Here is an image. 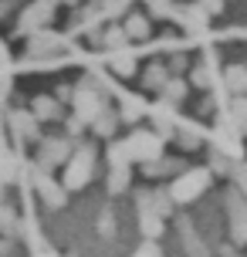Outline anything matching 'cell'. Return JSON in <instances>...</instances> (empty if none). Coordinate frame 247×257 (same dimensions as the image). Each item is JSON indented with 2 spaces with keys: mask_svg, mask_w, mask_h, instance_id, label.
<instances>
[{
  "mask_svg": "<svg viewBox=\"0 0 247 257\" xmlns=\"http://www.w3.org/2000/svg\"><path fill=\"white\" fill-rule=\"evenodd\" d=\"M91 173H95V149L91 146H78L75 153L68 156L65 173H61V186L65 190H85L91 183Z\"/></svg>",
  "mask_w": 247,
  "mask_h": 257,
  "instance_id": "6da1fadb",
  "label": "cell"
},
{
  "mask_svg": "<svg viewBox=\"0 0 247 257\" xmlns=\"http://www.w3.org/2000/svg\"><path fill=\"white\" fill-rule=\"evenodd\" d=\"M210 190V169H183L176 180L169 183V200L173 203H193L196 196Z\"/></svg>",
  "mask_w": 247,
  "mask_h": 257,
  "instance_id": "7a4b0ae2",
  "label": "cell"
},
{
  "mask_svg": "<svg viewBox=\"0 0 247 257\" xmlns=\"http://www.w3.org/2000/svg\"><path fill=\"white\" fill-rule=\"evenodd\" d=\"M126 149H129L132 163H153V159L163 156V139L156 132H132L126 139Z\"/></svg>",
  "mask_w": 247,
  "mask_h": 257,
  "instance_id": "3957f363",
  "label": "cell"
},
{
  "mask_svg": "<svg viewBox=\"0 0 247 257\" xmlns=\"http://www.w3.org/2000/svg\"><path fill=\"white\" fill-rule=\"evenodd\" d=\"M68 156H71V142L61 139V136L38 142V169H44V173L61 166V163H68Z\"/></svg>",
  "mask_w": 247,
  "mask_h": 257,
  "instance_id": "277c9868",
  "label": "cell"
},
{
  "mask_svg": "<svg viewBox=\"0 0 247 257\" xmlns=\"http://www.w3.org/2000/svg\"><path fill=\"white\" fill-rule=\"evenodd\" d=\"M71 105H75V118H81L85 125H91V122L105 112V98L91 88H78L71 95Z\"/></svg>",
  "mask_w": 247,
  "mask_h": 257,
  "instance_id": "5b68a950",
  "label": "cell"
},
{
  "mask_svg": "<svg viewBox=\"0 0 247 257\" xmlns=\"http://www.w3.org/2000/svg\"><path fill=\"white\" fill-rule=\"evenodd\" d=\"M34 190L41 193V200L51 206V210H61V206L68 203V190L61 183H54L44 169H34Z\"/></svg>",
  "mask_w": 247,
  "mask_h": 257,
  "instance_id": "8992f818",
  "label": "cell"
},
{
  "mask_svg": "<svg viewBox=\"0 0 247 257\" xmlns=\"http://www.w3.org/2000/svg\"><path fill=\"white\" fill-rule=\"evenodd\" d=\"M163 227H166V220L153 210L149 193H139V230H143L149 240H156V237H163Z\"/></svg>",
  "mask_w": 247,
  "mask_h": 257,
  "instance_id": "52a82bcc",
  "label": "cell"
},
{
  "mask_svg": "<svg viewBox=\"0 0 247 257\" xmlns=\"http://www.w3.org/2000/svg\"><path fill=\"white\" fill-rule=\"evenodd\" d=\"M11 125H14V136H17L21 142H31V146H38V142H41L38 118L31 115V112H14V115H11Z\"/></svg>",
  "mask_w": 247,
  "mask_h": 257,
  "instance_id": "ba28073f",
  "label": "cell"
},
{
  "mask_svg": "<svg viewBox=\"0 0 247 257\" xmlns=\"http://www.w3.org/2000/svg\"><path fill=\"white\" fill-rule=\"evenodd\" d=\"M31 115L38 118V122H54V118H61V105H58V98L38 95V98L31 102Z\"/></svg>",
  "mask_w": 247,
  "mask_h": 257,
  "instance_id": "9c48e42d",
  "label": "cell"
},
{
  "mask_svg": "<svg viewBox=\"0 0 247 257\" xmlns=\"http://www.w3.org/2000/svg\"><path fill=\"white\" fill-rule=\"evenodd\" d=\"M129 166H108V193H122L129 186Z\"/></svg>",
  "mask_w": 247,
  "mask_h": 257,
  "instance_id": "30bf717a",
  "label": "cell"
},
{
  "mask_svg": "<svg viewBox=\"0 0 247 257\" xmlns=\"http://www.w3.org/2000/svg\"><path fill=\"white\" fill-rule=\"evenodd\" d=\"M230 125H234V132H240V136L247 132V98H237V102L230 105Z\"/></svg>",
  "mask_w": 247,
  "mask_h": 257,
  "instance_id": "8fae6325",
  "label": "cell"
},
{
  "mask_svg": "<svg viewBox=\"0 0 247 257\" xmlns=\"http://www.w3.org/2000/svg\"><path fill=\"white\" fill-rule=\"evenodd\" d=\"M149 200H153V210H156V213H159L163 220H166V217H173V200H169V193H166V190L149 193Z\"/></svg>",
  "mask_w": 247,
  "mask_h": 257,
  "instance_id": "7c38bea8",
  "label": "cell"
},
{
  "mask_svg": "<svg viewBox=\"0 0 247 257\" xmlns=\"http://www.w3.org/2000/svg\"><path fill=\"white\" fill-rule=\"evenodd\" d=\"M91 128H95V136H102V139H108V136L115 132V115H112V112L105 108L102 115H98L95 122H91Z\"/></svg>",
  "mask_w": 247,
  "mask_h": 257,
  "instance_id": "4fadbf2b",
  "label": "cell"
},
{
  "mask_svg": "<svg viewBox=\"0 0 247 257\" xmlns=\"http://www.w3.org/2000/svg\"><path fill=\"white\" fill-rule=\"evenodd\" d=\"M129 149H126V139L122 142H112L108 146V166H129Z\"/></svg>",
  "mask_w": 247,
  "mask_h": 257,
  "instance_id": "5bb4252c",
  "label": "cell"
},
{
  "mask_svg": "<svg viewBox=\"0 0 247 257\" xmlns=\"http://www.w3.org/2000/svg\"><path fill=\"white\" fill-rule=\"evenodd\" d=\"M227 88L230 91H247V68H227Z\"/></svg>",
  "mask_w": 247,
  "mask_h": 257,
  "instance_id": "9a60e30c",
  "label": "cell"
},
{
  "mask_svg": "<svg viewBox=\"0 0 247 257\" xmlns=\"http://www.w3.org/2000/svg\"><path fill=\"white\" fill-rule=\"evenodd\" d=\"M11 88V58H7V48L0 44V98Z\"/></svg>",
  "mask_w": 247,
  "mask_h": 257,
  "instance_id": "2e32d148",
  "label": "cell"
},
{
  "mask_svg": "<svg viewBox=\"0 0 247 257\" xmlns=\"http://www.w3.org/2000/svg\"><path fill=\"white\" fill-rule=\"evenodd\" d=\"M210 163H213V173H223V176H227V173H234V159H230V156H223L220 149H213V153H210Z\"/></svg>",
  "mask_w": 247,
  "mask_h": 257,
  "instance_id": "e0dca14e",
  "label": "cell"
},
{
  "mask_svg": "<svg viewBox=\"0 0 247 257\" xmlns=\"http://www.w3.org/2000/svg\"><path fill=\"white\" fill-rule=\"evenodd\" d=\"M163 95H166L169 102H180L183 95H186V85H183L180 78H166V85H163Z\"/></svg>",
  "mask_w": 247,
  "mask_h": 257,
  "instance_id": "ac0fdd59",
  "label": "cell"
},
{
  "mask_svg": "<svg viewBox=\"0 0 247 257\" xmlns=\"http://www.w3.org/2000/svg\"><path fill=\"white\" fill-rule=\"evenodd\" d=\"M0 233H17V213L11 206H0Z\"/></svg>",
  "mask_w": 247,
  "mask_h": 257,
  "instance_id": "d6986e66",
  "label": "cell"
},
{
  "mask_svg": "<svg viewBox=\"0 0 247 257\" xmlns=\"http://www.w3.org/2000/svg\"><path fill=\"white\" fill-rule=\"evenodd\" d=\"M166 71H163V68H159V64H153V68H149V71H146V88H163V85H166Z\"/></svg>",
  "mask_w": 247,
  "mask_h": 257,
  "instance_id": "ffe728a7",
  "label": "cell"
},
{
  "mask_svg": "<svg viewBox=\"0 0 247 257\" xmlns=\"http://www.w3.org/2000/svg\"><path fill=\"white\" fill-rule=\"evenodd\" d=\"M230 237H234L237 247H247V217H240V220L230 223Z\"/></svg>",
  "mask_w": 247,
  "mask_h": 257,
  "instance_id": "44dd1931",
  "label": "cell"
},
{
  "mask_svg": "<svg viewBox=\"0 0 247 257\" xmlns=\"http://www.w3.org/2000/svg\"><path fill=\"white\" fill-rule=\"evenodd\" d=\"M129 34L132 38H146V34H149V24H146L143 17H132L129 21Z\"/></svg>",
  "mask_w": 247,
  "mask_h": 257,
  "instance_id": "7402d4cb",
  "label": "cell"
},
{
  "mask_svg": "<svg viewBox=\"0 0 247 257\" xmlns=\"http://www.w3.org/2000/svg\"><path fill=\"white\" fill-rule=\"evenodd\" d=\"M176 139H180V146H183V149H196V146L203 142V139H200V136H193L190 128H183V132H180V136H176Z\"/></svg>",
  "mask_w": 247,
  "mask_h": 257,
  "instance_id": "603a6c76",
  "label": "cell"
},
{
  "mask_svg": "<svg viewBox=\"0 0 247 257\" xmlns=\"http://www.w3.org/2000/svg\"><path fill=\"white\" fill-rule=\"evenodd\" d=\"M234 180H237V190L247 196V163H237L234 166Z\"/></svg>",
  "mask_w": 247,
  "mask_h": 257,
  "instance_id": "cb8c5ba5",
  "label": "cell"
},
{
  "mask_svg": "<svg viewBox=\"0 0 247 257\" xmlns=\"http://www.w3.org/2000/svg\"><path fill=\"white\" fill-rule=\"evenodd\" d=\"M132 257H163V254H159V247H156V244H143Z\"/></svg>",
  "mask_w": 247,
  "mask_h": 257,
  "instance_id": "d4e9b609",
  "label": "cell"
},
{
  "mask_svg": "<svg viewBox=\"0 0 247 257\" xmlns=\"http://www.w3.org/2000/svg\"><path fill=\"white\" fill-rule=\"evenodd\" d=\"M139 115H143V112H139V102H126V112H122V118H129V122H136Z\"/></svg>",
  "mask_w": 247,
  "mask_h": 257,
  "instance_id": "484cf974",
  "label": "cell"
},
{
  "mask_svg": "<svg viewBox=\"0 0 247 257\" xmlns=\"http://www.w3.org/2000/svg\"><path fill=\"white\" fill-rule=\"evenodd\" d=\"M132 68H136V64H132V58H118V61H115V71H118V75H132Z\"/></svg>",
  "mask_w": 247,
  "mask_h": 257,
  "instance_id": "4316f807",
  "label": "cell"
},
{
  "mask_svg": "<svg viewBox=\"0 0 247 257\" xmlns=\"http://www.w3.org/2000/svg\"><path fill=\"white\" fill-rule=\"evenodd\" d=\"M193 81L200 85V88H207V85H210V81H207V71H196V75H193Z\"/></svg>",
  "mask_w": 247,
  "mask_h": 257,
  "instance_id": "83f0119b",
  "label": "cell"
},
{
  "mask_svg": "<svg viewBox=\"0 0 247 257\" xmlns=\"http://www.w3.org/2000/svg\"><path fill=\"white\" fill-rule=\"evenodd\" d=\"M38 257H58V254H38Z\"/></svg>",
  "mask_w": 247,
  "mask_h": 257,
  "instance_id": "f1b7e54d",
  "label": "cell"
},
{
  "mask_svg": "<svg viewBox=\"0 0 247 257\" xmlns=\"http://www.w3.org/2000/svg\"><path fill=\"white\" fill-rule=\"evenodd\" d=\"M244 217H247V203H244Z\"/></svg>",
  "mask_w": 247,
  "mask_h": 257,
  "instance_id": "f546056e",
  "label": "cell"
}]
</instances>
